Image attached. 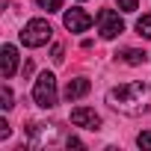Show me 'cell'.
Returning a JSON list of instances; mask_svg holds the SVG:
<instances>
[{
    "label": "cell",
    "mask_w": 151,
    "mask_h": 151,
    "mask_svg": "<svg viewBox=\"0 0 151 151\" xmlns=\"http://www.w3.org/2000/svg\"><path fill=\"white\" fill-rule=\"evenodd\" d=\"M107 104L124 116H142V113H151V86L148 83H122L116 89L107 92Z\"/></svg>",
    "instance_id": "6da1fadb"
},
{
    "label": "cell",
    "mask_w": 151,
    "mask_h": 151,
    "mask_svg": "<svg viewBox=\"0 0 151 151\" xmlns=\"http://www.w3.org/2000/svg\"><path fill=\"white\" fill-rule=\"evenodd\" d=\"M33 101H36L42 110H53V107H56V77H53L50 71H42L39 77H36Z\"/></svg>",
    "instance_id": "7a4b0ae2"
},
{
    "label": "cell",
    "mask_w": 151,
    "mask_h": 151,
    "mask_svg": "<svg viewBox=\"0 0 151 151\" xmlns=\"http://www.w3.org/2000/svg\"><path fill=\"white\" fill-rule=\"evenodd\" d=\"M50 24L47 21H42V18H33V21H27L24 24V30H21V42L27 45V47H42V45H47L50 42Z\"/></svg>",
    "instance_id": "3957f363"
},
{
    "label": "cell",
    "mask_w": 151,
    "mask_h": 151,
    "mask_svg": "<svg viewBox=\"0 0 151 151\" xmlns=\"http://www.w3.org/2000/svg\"><path fill=\"white\" fill-rule=\"evenodd\" d=\"M98 33H101L104 39H116V36H122V33H124V21L119 18V12H113V9H101V12H98Z\"/></svg>",
    "instance_id": "277c9868"
},
{
    "label": "cell",
    "mask_w": 151,
    "mask_h": 151,
    "mask_svg": "<svg viewBox=\"0 0 151 151\" xmlns=\"http://www.w3.org/2000/svg\"><path fill=\"white\" fill-rule=\"evenodd\" d=\"M62 24H65V30H71V33H86L95 21H92V15H86L83 9H68L65 18H62Z\"/></svg>",
    "instance_id": "5b68a950"
},
{
    "label": "cell",
    "mask_w": 151,
    "mask_h": 151,
    "mask_svg": "<svg viewBox=\"0 0 151 151\" xmlns=\"http://www.w3.org/2000/svg\"><path fill=\"white\" fill-rule=\"evenodd\" d=\"M71 124L74 127H86V130H98L101 127V116L89 107H77V110H71Z\"/></svg>",
    "instance_id": "8992f818"
},
{
    "label": "cell",
    "mask_w": 151,
    "mask_h": 151,
    "mask_svg": "<svg viewBox=\"0 0 151 151\" xmlns=\"http://www.w3.org/2000/svg\"><path fill=\"white\" fill-rule=\"evenodd\" d=\"M3 56H0V71H3V77L9 80L12 74L18 71V50L12 47V45H3V50H0Z\"/></svg>",
    "instance_id": "52a82bcc"
},
{
    "label": "cell",
    "mask_w": 151,
    "mask_h": 151,
    "mask_svg": "<svg viewBox=\"0 0 151 151\" xmlns=\"http://www.w3.org/2000/svg\"><path fill=\"white\" fill-rule=\"evenodd\" d=\"M89 80L86 77H74V80H68V86H65V101H77V98H83L86 92H89Z\"/></svg>",
    "instance_id": "ba28073f"
},
{
    "label": "cell",
    "mask_w": 151,
    "mask_h": 151,
    "mask_svg": "<svg viewBox=\"0 0 151 151\" xmlns=\"http://www.w3.org/2000/svg\"><path fill=\"white\" fill-rule=\"evenodd\" d=\"M122 56H124V62H127V65H145V59H148V53H145V50H133V47H127Z\"/></svg>",
    "instance_id": "9c48e42d"
},
{
    "label": "cell",
    "mask_w": 151,
    "mask_h": 151,
    "mask_svg": "<svg viewBox=\"0 0 151 151\" xmlns=\"http://www.w3.org/2000/svg\"><path fill=\"white\" fill-rule=\"evenodd\" d=\"M136 33L145 36V39H151V15H142V18L136 21Z\"/></svg>",
    "instance_id": "30bf717a"
},
{
    "label": "cell",
    "mask_w": 151,
    "mask_h": 151,
    "mask_svg": "<svg viewBox=\"0 0 151 151\" xmlns=\"http://www.w3.org/2000/svg\"><path fill=\"white\" fill-rule=\"evenodd\" d=\"M36 6L45 12H59L62 9V0H36Z\"/></svg>",
    "instance_id": "8fae6325"
},
{
    "label": "cell",
    "mask_w": 151,
    "mask_h": 151,
    "mask_svg": "<svg viewBox=\"0 0 151 151\" xmlns=\"http://www.w3.org/2000/svg\"><path fill=\"white\" fill-rule=\"evenodd\" d=\"M0 101H3V104H0L3 110H12V107H15V104H12V89H9V86L0 89Z\"/></svg>",
    "instance_id": "7c38bea8"
},
{
    "label": "cell",
    "mask_w": 151,
    "mask_h": 151,
    "mask_svg": "<svg viewBox=\"0 0 151 151\" xmlns=\"http://www.w3.org/2000/svg\"><path fill=\"white\" fill-rule=\"evenodd\" d=\"M136 145H139L142 151H151V130H142V133L136 136Z\"/></svg>",
    "instance_id": "4fadbf2b"
},
{
    "label": "cell",
    "mask_w": 151,
    "mask_h": 151,
    "mask_svg": "<svg viewBox=\"0 0 151 151\" xmlns=\"http://www.w3.org/2000/svg\"><path fill=\"white\" fill-rule=\"evenodd\" d=\"M116 3H119V9H122V12H136L139 0H116Z\"/></svg>",
    "instance_id": "5bb4252c"
},
{
    "label": "cell",
    "mask_w": 151,
    "mask_h": 151,
    "mask_svg": "<svg viewBox=\"0 0 151 151\" xmlns=\"http://www.w3.org/2000/svg\"><path fill=\"white\" fill-rule=\"evenodd\" d=\"M53 59L62 62V45H53Z\"/></svg>",
    "instance_id": "9a60e30c"
},
{
    "label": "cell",
    "mask_w": 151,
    "mask_h": 151,
    "mask_svg": "<svg viewBox=\"0 0 151 151\" xmlns=\"http://www.w3.org/2000/svg\"><path fill=\"white\" fill-rule=\"evenodd\" d=\"M6 136H9V124H6V122H0V139H6Z\"/></svg>",
    "instance_id": "2e32d148"
}]
</instances>
